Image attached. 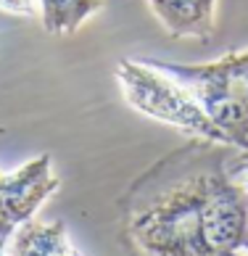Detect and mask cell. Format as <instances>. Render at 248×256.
I'll return each instance as SVG.
<instances>
[{
	"label": "cell",
	"mask_w": 248,
	"mask_h": 256,
	"mask_svg": "<svg viewBox=\"0 0 248 256\" xmlns=\"http://www.w3.org/2000/svg\"><path fill=\"white\" fill-rule=\"evenodd\" d=\"M235 150L193 138L132 180L119 201V238L130 256L248 251V190L230 174Z\"/></svg>",
	"instance_id": "1"
},
{
	"label": "cell",
	"mask_w": 248,
	"mask_h": 256,
	"mask_svg": "<svg viewBox=\"0 0 248 256\" xmlns=\"http://www.w3.org/2000/svg\"><path fill=\"white\" fill-rule=\"evenodd\" d=\"M142 64L182 84L219 127L227 146L238 150L248 148V50L227 53L212 64H177L164 58H146Z\"/></svg>",
	"instance_id": "2"
},
{
	"label": "cell",
	"mask_w": 248,
	"mask_h": 256,
	"mask_svg": "<svg viewBox=\"0 0 248 256\" xmlns=\"http://www.w3.org/2000/svg\"><path fill=\"white\" fill-rule=\"evenodd\" d=\"M116 82H119L122 98L142 116L180 127L196 138L227 146L224 135L206 116V111L198 106V100L169 74L158 72L142 61L127 58L116 64Z\"/></svg>",
	"instance_id": "3"
},
{
	"label": "cell",
	"mask_w": 248,
	"mask_h": 256,
	"mask_svg": "<svg viewBox=\"0 0 248 256\" xmlns=\"http://www.w3.org/2000/svg\"><path fill=\"white\" fill-rule=\"evenodd\" d=\"M58 188L61 177L53 172L50 154L26 161L16 172H0V248Z\"/></svg>",
	"instance_id": "4"
},
{
	"label": "cell",
	"mask_w": 248,
	"mask_h": 256,
	"mask_svg": "<svg viewBox=\"0 0 248 256\" xmlns=\"http://www.w3.org/2000/svg\"><path fill=\"white\" fill-rule=\"evenodd\" d=\"M148 3L172 37L208 40L214 34L216 0H148Z\"/></svg>",
	"instance_id": "5"
},
{
	"label": "cell",
	"mask_w": 248,
	"mask_h": 256,
	"mask_svg": "<svg viewBox=\"0 0 248 256\" xmlns=\"http://www.w3.org/2000/svg\"><path fill=\"white\" fill-rule=\"evenodd\" d=\"M8 256H80V254L69 243L64 222L30 220L14 232Z\"/></svg>",
	"instance_id": "6"
},
{
	"label": "cell",
	"mask_w": 248,
	"mask_h": 256,
	"mask_svg": "<svg viewBox=\"0 0 248 256\" xmlns=\"http://www.w3.org/2000/svg\"><path fill=\"white\" fill-rule=\"evenodd\" d=\"M103 8V0H37V18L50 34H74Z\"/></svg>",
	"instance_id": "7"
},
{
	"label": "cell",
	"mask_w": 248,
	"mask_h": 256,
	"mask_svg": "<svg viewBox=\"0 0 248 256\" xmlns=\"http://www.w3.org/2000/svg\"><path fill=\"white\" fill-rule=\"evenodd\" d=\"M0 8L14 16H37V0H0Z\"/></svg>",
	"instance_id": "8"
},
{
	"label": "cell",
	"mask_w": 248,
	"mask_h": 256,
	"mask_svg": "<svg viewBox=\"0 0 248 256\" xmlns=\"http://www.w3.org/2000/svg\"><path fill=\"white\" fill-rule=\"evenodd\" d=\"M0 256H6V248H0Z\"/></svg>",
	"instance_id": "9"
},
{
	"label": "cell",
	"mask_w": 248,
	"mask_h": 256,
	"mask_svg": "<svg viewBox=\"0 0 248 256\" xmlns=\"http://www.w3.org/2000/svg\"><path fill=\"white\" fill-rule=\"evenodd\" d=\"M238 256H248V251H243V254H238Z\"/></svg>",
	"instance_id": "10"
}]
</instances>
